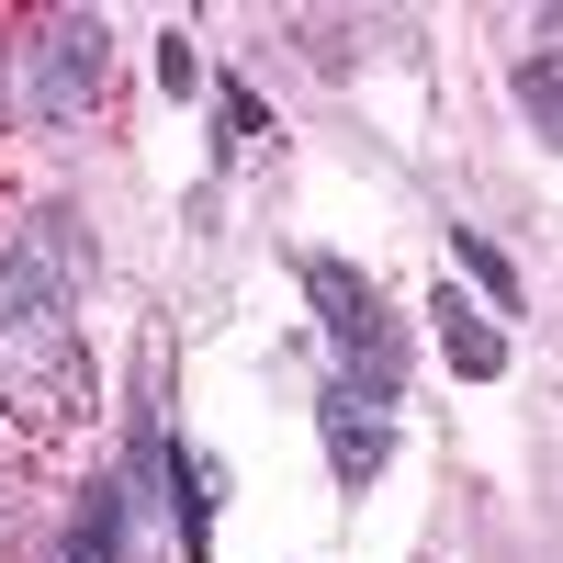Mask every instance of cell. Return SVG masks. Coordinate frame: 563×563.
<instances>
[{"label": "cell", "instance_id": "cell-1", "mask_svg": "<svg viewBox=\"0 0 563 563\" xmlns=\"http://www.w3.org/2000/svg\"><path fill=\"white\" fill-rule=\"evenodd\" d=\"M305 305H316V327L339 339V395H361V406H395L406 395V339H395V316L372 305V282L350 271V260H305Z\"/></svg>", "mask_w": 563, "mask_h": 563}, {"label": "cell", "instance_id": "cell-2", "mask_svg": "<svg viewBox=\"0 0 563 563\" xmlns=\"http://www.w3.org/2000/svg\"><path fill=\"white\" fill-rule=\"evenodd\" d=\"M0 406H12L23 429H57V417L90 406V350H79L68 305H57V316H12V327H0Z\"/></svg>", "mask_w": 563, "mask_h": 563}, {"label": "cell", "instance_id": "cell-3", "mask_svg": "<svg viewBox=\"0 0 563 563\" xmlns=\"http://www.w3.org/2000/svg\"><path fill=\"white\" fill-rule=\"evenodd\" d=\"M79 282H90V238H79V214H68V203H34V225L0 249V327H12V316H57Z\"/></svg>", "mask_w": 563, "mask_h": 563}, {"label": "cell", "instance_id": "cell-4", "mask_svg": "<svg viewBox=\"0 0 563 563\" xmlns=\"http://www.w3.org/2000/svg\"><path fill=\"white\" fill-rule=\"evenodd\" d=\"M102 57H113V23L102 12H57L34 34V124H79L90 90H102Z\"/></svg>", "mask_w": 563, "mask_h": 563}, {"label": "cell", "instance_id": "cell-5", "mask_svg": "<svg viewBox=\"0 0 563 563\" xmlns=\"http://www.w3.org/2000/svg\"><path fill=\"white\" fill-rule=\"evenodd\" d=\"M316 429H327V474H339V485H372V474L395 462V406H361V395H339V384H327Z\"/></svg>", "mask_w": 563, "mask_h": 563}, {"label": "cell", "instance_id": "cell-6", "mask_svg": "<svg viewBox=\"0 0 563 563\" xmlns=\"http://www.w3.org/2000/svg\"><path fill=\"white\" fill-rule=\"evenodd\" d=\"M440 350H451V372H462V384H496V372H507V327H496L485 305L440 294Z\"/></svg>", "mask_w": 563, "mask_h": 563}, {"label": "cell", "instance_id": "cell-7", "mask_svg": "<svg viewBox=\"0 0 563 563\" xmlns=\"http://www.w3.org/2000/svg\"><path fill=\"white\" fill-rule=\"evenodd\" d=\"M57 563H124V474H90V496H79Z\"/></svg>", "mask_w": 563, "mask_h": 563}, {"label": "cell", "instance_id": "cell-8", "mask_svg": "<svg viewBox=\"0 0 563 563\" xmlns=\"http://www.w3.org/2000/svg\"><path fill=\"white\" fill-rule=\"evenodd\" d=\"M260 124H271V113H260V90H249V79H214V147H225V158H249V147H260Z\"/></svg>", "mask_w": 563, "mask_h": 563}, {"label": "cell", "instance_id": "cell-9", "mask_svg": "<svg viewBox=\"0 0 563 563\" xmlns=\"http://www.w3.org/2000/svg\"><path fill=\"white\" fill-rule=\"evenodd\" d=\"M519 113H530V135H541V147L563 135V79H552V57H530V68H519Z\"/></svg>", "mask_w": 563, "mask_h": 563}, {"label": "cell", "instance_id": "cell-10", "mask_svg": "<svg viewBox=\"0 0 563 563\" xmlns=\"http://www.w3.org/2000/svg\"><path fill=\"white\" fill-rule=\"evenodd\" d=\"M451 249H462V271L485 282V305H519V271H507V249H496V238H474V225H462Z\"/></svg>", "mask_w": 563, "mask_h": 563}, {"label": "cell", "instance_id": "cell-11", "mask_svg": "<svg viewBox=\"0 0 563 563\" xmlns=\"http://www.w3.org/2000/svg\"><path fill=\"white\" fill-rule=\"evenodd\" d=\"M158 90H203V57H192V34H158Z\"/></svg>", "mask_w": 563, "mask_h": 563}]
</instances>
